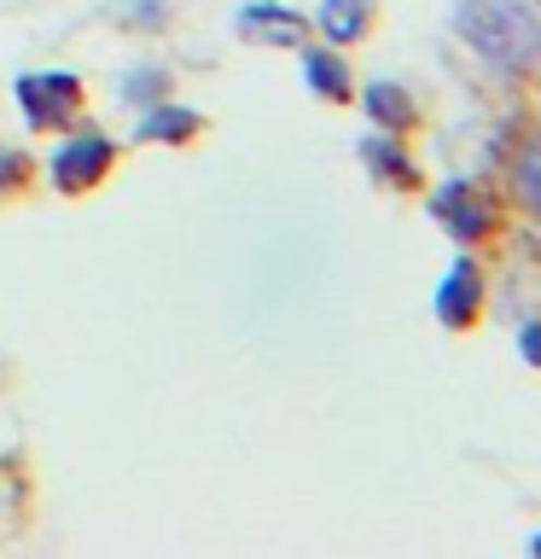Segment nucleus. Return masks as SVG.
<instances>
[{
	"instance_id": "9b49d317",
	"label": "nucleus",
	"mask_w": 541,
	"mask_h": 559,
	"mask_svg": "<svg viewBox=\"0 0 541 559\" xmlns=\"http://www.w3.org/2000/svg\"><path fill=\"white\" fill-rule=\"evenodd\" d=\"M361 152H366V169H373L378 181H401V187H413V181H419V175H413V164H408V157H401V146H396V134H390V140H384V134H373Z\"/></svg>"
},
{
	"instance_id": "2eb2a0df",
	"label": "nucleus",
	"mask_w": 541,
	"mask_h": 559,
	"mask_svg": "<svg viewBox=\"0 0 541 559\" xmlns=\"http://www.w3.org/2000/svg\"><path fill=\"white\" fill-rule=\"evenodd\" d=\"M518 349H524V361H530V367H541V321H530L518 332Z\"/></svg>"
},
{
	"instance_id": "f257e3e1",
	"label": "nucleus",
	"mask_w": 541,
	"mask_h": 559,
	"mask_svg": "<svg viewBox=\"0 0 541 559\" xmlns=\"http://www.w3.org/2000/svg\"><path fill=\"white\" fill-rule=\"evenodd\" d=\"M454 29L495 70H524L541 52V17L530 0H460L454 7Z\"/></svg>"
},
{
	"instance_id": "f03ea898",
	"label": "nucleus",
	"mask_w": 541,
	"mask_h": 559,
	"mask_svg": "<svg viewBox=\"0 0 541 559\" xmlns=\"http://www.w3.org/2000/svg\"><path fill=\"white\" fill-rule=\"evenodd\" d=\"M82 82L70 70H47V76H17V105H24L29 129H59V122L76 111Z\"/></svg>"
},
{
	"instance_id": "ddd939ff",
	"label": "nucleus",
	"mask_w": 541,
	"mask_h": 559,
	"mask_svg": "<svg viewBox=\"0 0 541 559\" xmlns=\"http://www.w3.org/2000/svg\"><path fill=\"white\" fill-rule=\"evenodd\" d=\"M164 87H169V76L157 64H140L129 82H122V99H134V105H157L164 99Z\"/></svg>"
},
{
	"instance_id": "9d476101",
	"label": "nucleus",
	"mask_w": 541,
	"mask_h": 559,
	"mask_svg": "<svg viewBox=\"0 0 541 559\" xmlns=\"http://www.w3.org/2000/svg\"><path fill=\"white\" fill-rule=\"evenodd\" d=\"M366 111H373V122H384L390 134L413 129V99L401 94V87H390V82H373V87H366Z\"/></svg>"
},
{
	"instance_id": "20e7f679",
	"label": "nucleus",
	"mask_w": 541,
	"mask_h": 559,
	"mask_svg": "<svg viewBox=\"0 0 541 559\" xmlns=\"http://www.w3.org/2000/svg\"><path fill=\"white\" fill-rule=\"evenodd\" d=\"M431 216L443 222L454 239H483L489 234V204L478 199V187H471V181H448L431 199Z\"/></svg>"
},
{
	"instance_id": "f8f14e48",
	"label": "nucleus",
	"mask_w": 541,
	"mask_h": 559,
	"mask_svg": "<svg viewBox=\"0 0 541 559\" xmlns=\"http://www.w3.org/2000/svg\"><path fill=\"white\" fill-rule=\"evenodd\" d=\"M513 187H518V199L541 216V134L518 152V164H513Z\"/></svg>"
},
{
	"instance_id": "dca6fc26",
	"label": "nucleus",
	"mask_w": 541,
	"mask_h": 559,
	"mask_svg": "<svg viewBox=\"0 0 541 559\" xmlns=\"http://www.w3.org/2000/svg\"><path fill=\"white\" fill-rule=\"evenodd\" d=\"M530 548H536V554H541V536H536V542H530Z\"/></svg>"
},
{
	"instance_id": "423d86ee",
	"label": "nucleus",
	"mask_w": 541,
	"mask_h": 559,
	"mask_svg": "<svg viewBox=\"0 0 541 559\" xmlns=\"http://www.w3.org/2000/svg\"><path fill=\"white\" fill-rule=\"evenodd\" d=\"M239 29L268 35L274 47H303V17L286 12V7H274V0H251V7L239 12Z\"/></svg>"
},
{
	"instance_id": "6e6552de",
	"label": "nucleus",
	"mask_w": 541,
	"mask_h": 559,
	"mask_svg": "<svg viewBox=\"0 0 541 559\" xmlns=\"http://www.w3.org/2000/svg\"><path fill=\"white\" fill-rule=\"evenodd\" d=\"M199 134V111H187V105H164L157 99L146 117H140V140H164V146H181V140Z\"/></svg>"
},
{
	"instance_id": "39448f33",
	"label": "nucleus",
	"mask_w": 541,
	"mask_h": 559,
	"mask_svg": "<svg viewBox=\"0 0 541 559\" xmlns=\"http://www.w3.org/2000/svg\"><path fill=\"white\" fill-rule=\"evenodd\" d=\"M478 304H483V274H478V262H454L448 269V280L436 286V321L443 326H471V314H478Z\"/></svg>"
},
{
	"instance_id": "1a4fd4ad",
	"label": "nucleus",
	"mask_w": 541,
	"mask_h": 559,
	"mask_svg": "<svg viewBox=\"0 0 541 559\" xmlns=\"http://www.w3.org/2000/svg\"><path fill=\"white\" fill-rule=\"evenodd\" d=\"M303 76L321 99H349V64L344 52H326V47H309L303 52Z\"/></svg>"
},
{
	"instance_id": "0eeeda50",
	"label": "nucleus",
	"mask_w": 541,
	"mask_h": 559,
	"mask_svg": "<svg viewBox=\"0 0 541 559\" xmlns=\"http://www.w3.org/2000/svg\"><path fill=\"white\" fill-rule=\"evenodd\" d=\"M366 24H373V0H321V35L332 47L361 41Z\"/></svg>"
},
{
	"instance_id": "7ed1b4c3",
	"label": "nucleus",
	"mask_w": 541,
	"mask_h": 559,
	"mask_svg": "<svg viewBox=\"0 0 541 559\" xmlns=\"http://www.w3.org/2000/svg\"><path fill=\"white\" fill-rule=\"evenodd\" d=\"M111 157L117 146L105 134H76V140H64L59 152H52V187L59 192H87V187H99V175L111 169Z\"/></svg>"
},
{
	"instance_id": "4468645a",
	"label": "nucleus",
	"mask_w": 541,
	"mask_h": 559,
	"mask_svg": "<svg viewBox=\"0 0 541 559\" xmlns=\"http://www.w3.org/2000/svg\"><path fill=\"white\" fill-rule=\"evenodd\" d=\"M24 169H29V157H24V152H0V192L24 181Z\"/></svg>"
}]
</instances>
